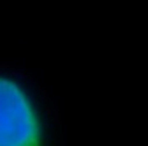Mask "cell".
<instances>
[{
	"mask_svg": "<svg viewBox=\"0 0 148 146\" xmlns=\"http://www.w3.org/2000/svg\"><path fill=\"white\" fill-rule=\"evenodd\" d=\"M0 146H42V125L32 99L0 77Z\"/></svg>",
	"mask_w": 148,
	"mask_h": 146,
	"instance_id": "1",
	"label": "cell"
}]
</instances>
